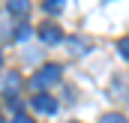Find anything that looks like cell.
<instances>
[{
    "label": "cell",
    "instance_id": "cell-1",
    "mask_svg": "<svg viewBox=\"0 0 129 123\" xmlns=\"http://www.w3.org/2000/svg\"><path fill=\"white\" fill-rule=\"evenodd\" d=\"M60 72H63V69H60L57 63H45V66H42V69H39V72L30 78L33 90H45V87L57 84V81H60Z\"/></svg>",
    "mask_w": 129,
    "mask_h": 123
},
{
    "label": "cell",
    "instance_id": "cell-2",
    "mask_svg": "<svg viewBox=\"0 0 129 123\" xmlns=\"http://www.w3.org/2000/svg\"><path fill=\"white\" fill-rule=\"evenodd\" d=\"M39 39H42L45 45H57V42H63V30H60L57 24H42V27H39Z\"/></svg>",
    "mask_w": 129,
    "mask_h": 123
},
{
    "label": "cell",
    "instance_id": "cell-3",
    "mask_svg": "<svg viewBox=\"0 0 129 123\" xmlns=\"http://www.w3.org/2000/svg\"><path fill=\"white\" fill-rule=\"evenodd\" d=\"M33 108H36V111H42V114H54V111H57V102H54L51 96L39 93V96H33Z\"/></svg>",
    "mask_w": 129,
    "mask_h": 123
},
{
    "label": "cell",
    "instance_id": "cell-4",
    "mask_svg": "<svg viewBox=\"0 0 129 123\" xmlns=\"http://www.w3.org/2000/svg\"><path fill=\"white\" fill-rule=\"evenodd\" d=\"M18 87H21V78H18V72H9V75H6V81H3V93H6V96H12Z\"/></svg>",
    "mask_w": 129,
    "mask_h": 123
},
{
    "label": "cell",
    "instance_id": "cell-5",
    "mask_svg": "<svg viewBox=\"0 0 129 123\" xmlns=\"http://www.w3.org/2000/svg\"><path fill=\"white\" fill-rule=\"evenodd\" d=\"M27 9H30L27 0H9V12L12 15H27Z\"/></svg>",
    "mask_w": 129,
    "mask_h": 123
},
{
    "label": "cell",
    "instance_id": "cell-6",
    "mask_svg": "<svg viewBox=\"0 0 129 123\" xmlns=\"http://www.w3.org/2000/svg\"><path fill=\"white\" fill-rule=\"evenodd\" d=\"M63 6H66V0H45V3H42V9H45L48 15H54V12H60Z\"/></svg>",
    "mask_w": 129,
    "mask_h": 123
},
{
    "label": "cell",
    "instance_id": "cell-7",
    "mask_svg": "<svg viewBox=\"0 0 129 123\" xmlns=\"http://www.w3.org/2000/svg\"><path fill=\"white\" fill-rule=\"evenodd\" d=\"M99 123H126V117H123V114H105Z\"/></svg>",
    "mask_w": 129,
    "mask_h": 123
},
{
    "label": "cell",
    "instance_id": "cell-8",
    "mask_svg": "<svg viewBox=\"0 0 129 123\" xmlns=\"http://www.w3.org/2000/svg\"><path fill=\"white\" fill-rule=\"evenodd\" d=\"M117 48H120V54L129 60V36H126V39H120V45H117Z\"/></svg>",
    "mask_w": 129,
    "mask_h": 123
},
{
    "label": "cell",
    "instance_id": "cell-9",
    "mask_svg": "<svg viewBox=\"0 0 129 123\" xmlns=\"http://www.w3.org/2000/svg\"><path fill=\"white\" fill-rule=\"evenodd\" d=\"M27 36H30V30H27V27H24V24H21V27H18V30H15V39H27Z\"/></svg>",
    "mask_w": 129,
    "mask_h": 123
},
{
    "label": "cell",
    "instance_id": "cell-10",
    "mask_svg": "<svg viewBox=\"0 0 129 123\" xmlns=\"http://www.w3.org/2000/svg\"><path fill=\"white\" fill-rule=\"evenodd\" d=\"M12 123H33V120L27 117V114H15V117H12Z\"/></svg>",
    "mask_w": 129,
    "mask_h": 123
},
{
    "label": "cell",
    "instance_id": "cell-11",
    "mask_svg": "<svg viewBox=\"0 0 129 123\" xmlns=\"http://www.w3.org/2000/svg\"><path fill=\"white\" fill-rule=\"evenodd\" d=\"M0 60H3V54H0Z\"/></svg>",
    "mask_w": 129,
    "mask_h": 123
}]
</instances>
